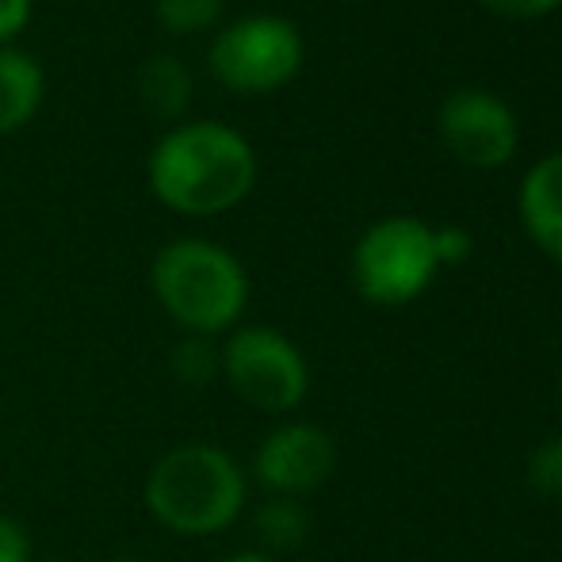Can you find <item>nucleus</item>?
Returning a JSON list of instances; mask_svg holds the SVG:
<instances>
[{
    "label": "nucleus",
    "mask_w": 562,
    "mask_h": 562,
    "mask_svg": "<svg viewBox=\"0 0 562 562\" xmlns=\"http://www.w3.org/2000/svg\"><path fill=\"white\" fill-rule=\"evenodd\" d=\"M337 467V445L322 425L291 422L268 432L257 448L252 474L276 497H303L314 494Z\"/></svg>",
    "instance_id": "8"
},
{
    "label": "nucleus",
    "mask_w": 562,
    "mask_h": 562,
    "mask_svg": "<svg viewBox=\"0 0 562 562\" xmlns=\"http://www.w3.org/2000/svg\"><path fill=\"white\" fill-rule=\"evenodd\" d=\"M440 142L474 169H497L517 154V115L486 89H459L440 104Z\"/></svg>",
    "instance_id": "7"
},
{
    "label": "nucleus",
    "mask_w": 562,
    "mask_h": 562,
    "mask_svg": "<svg viewBox=\"0 0 562 562\" xmlns=\"http://www.w3.org/2000/svg\"><path fill=\"white\" fill-rule=\"evenodd\" d=\"M482 4L494 8V12H502V15L528 20V15H543V12H551V8H559L562 0H482Z\"/></svg>",
    "instance_id": "19"
},
{
    "label": "nucleus",
    "mask_w": 562,
    "mask_h": 562,
    "mask_svg": "<svg viewBox=\"0 0 562 562\" xmlns=\"http://www.w3.org/2000/svg\"><path fill=\"white\" fill-rule=\"evenodd\" d=\"M108 562H142V559H131V555H119V559H108Z\"/></svg>",
    "instance_id": "21"
},
{
    "label": "nucleus",
    "mask_w": 562,
    "mask_h": 562,
    "mask_svg": "<svg viewBox=\"0 0 562 562\" xmlns=\"http://www.w3.org/2000/svg\"><path fill=\"white\" fill-rule=\"evenodd\" d=\"M520 223L548 257L562 260V154L528 169L520 184Z\"/></svg>",
    "instance_id": "9"
},
{
    "label": "nucleus",
    "mask_w": 562,
    "mask_h": 562,
    "mask_svg": "<svg viewBox=\"0 0 562 562\" xmlns=\"http://www.w3.org/2000/svg\"><path fill=\"white\" fill-rule=\"evenodd\" d=\"M31 20V0H0V46L15 38Z\"/></svg>",
    "instance_id": "18"
},
{
    "label": "nucleus",
    "mask_w": 562,
    "mask_h": 562,
    "mask_svg": "<svg viewBox=\"0 0 562 562\" xmlns=\"http://www.w3.org/2000/svg\"><path fill=\"white\" fill-rule=\"evenodd\" d=\"M432 245H437L440 265H463L474 249V237H471V229H463V226H440V229H432Z\"/></svg>",
    "instance_id": "16"
},
{
    "label": "nucleus",
    "mask_w": 562,
    "mask_h": 562,
    "mask_svg": "<svg viewBox=\"0 0 562 562\" xmlns=\"http://www.w3.org/2000/svg\"><path fill=\"white\" fill-rule=\"evenodd\" d=\"M38 104H43V69H38V61L0 46V134L27 126Z\"/></svg>",
    "instance_id": "10"
},
{
    "label": "nucleus",
    "mask_w": 562,
    "mask_h": 562,
    "mask_svg": "<svg viewBox=\"0 0 562 562\" xmlns=\"http://www.w3.org/2000/svg\"><path fill=\"white\" fill-rule=\"evenodd\" d=\"M27 559H31L27 528L0 513V562H27Z\"/></svg>",
    "instance_id": "17"
},
{
    "label": "nucleus",
    "mask_w": 562,
    "mask_h": 562,
    "mask_svg": "<svg viewBox=\"0 0 562 562\" xmlns=\"http://www.w3.org/2000/svg\"><path fill=\"white\" fill-rule=\"evenodd\" d=\"M172 375L188 386H203L223 371V352H215L207 337H188L172 348Z\"/></svg>",
    "instance_id": "13"
},
{
    "label": "nucleus",
    "mask_w": 562,
    "mask_h": 562,
    "mask_svg": "<svg viewBox=\"0 0 562 562\" xmlns=\"http://www.w3.org/2000/svg\"><path fill=\"white\" fill-rule=\"evenodd\" d=\"M559 402H562V371H559Z\"/></svg>",
    "instance_id": "22"
},
{
    "label": "nucleus",
    "mask_w": 562,
    "mask_h": 562,
    "mask_svg": "<svg viewBox=\"0 0 562 562\" xmlns=\"http://www.w3.org/2000/svg\"><path fill=\"white\" fill-rule=\"evenodd\" d=\"M223 375L237 398L260 414H291L311 391V371L295 340L268 326L237 329L226 340Z\"/></svg>",
    "instance_id": "5"
},
{
    "label": "nucleus",
    "mask_w": 562,
    "mask_h": 562,
    "mask_svg": "<svg viewBox=\"0 0 562 562\" xmlns=\"http://www.w3.org/2000/svg\"><path fill=\"white\" fill-rule=\"evenodd\" d=\"M525 479L532 494L551 497V502L562 497V437H551L532 448L525 463Z\"/></svg>",
    "instance_id": "15"
},
{
    "label": "nucleus",
    "mask_w": 562,
    "mask_h": 562,
    "mask_svg": "<svg viewBox=\"0 0 562 562\" xmlns=\"http://www.w3.org/2000/svg\"><path fill=\"white\" fill-rule=\"evenodd\" d=\"M252 146L223 123L177 126L149 154V188L180 215H223L252 192Z\"/></svg>",
    "instance_id": "1"
},
{
    "label": "nucleus",
    "mask_w": 562,
    "mask_h": 562,
    "mask_svg": "<svg viewBox=\"0 0 562 562\" xmlns=\"http://www.w3.org/2000/svg\"><path fill=\"white\" fill-rule=\"evenodd\" d=\"M138 97L157 119H177L192 100V77L177 58H149L138 74Z\"/></svg>",
    "instance_id": "11"
},
{
    "label": "nucleus",
    "mask_w": 562,
    "mask_h": 562,
    "mask_svg": "<svg viewBox=\"0 0 562 562\" xmlns=\"http://www.w3.org/2000/svg\"><path fill=\"white\" fill-rule=\"evenodd\" d=\"M440 272L432 226L394 215L368 226L352 249V283L368 303L402 306L417 299Z\"/></svg>",
    "instance_id": "4"
},
{
    "label": "nucleus",
    "mask_w": 562,
    "mask_h": 562,
    "mask_svg": "<svg viewBox=\"0 0 562 562\" xmlns=\"http://www.w3.org/2000/svg\"><path fill=\"white\" fill-rule=\"evenodd\" d=\"M303 66V35L283 15L229 23L211 46V74L234 92H272Z\"/></svg>",
    "instance_id": "6"
},
{
    "label": "nucleus",
    "mask_w": 562,
    "mask_h": 562,
    "mask_svg": "<svg viewBox=\"0 0 562 562\" xmlns=\"http://www.w3.org/2000/svg\"><path fill=\"white\" fill-rule=\"evenodd\" d=\"M154 295L169 311L177 326L192 337H215L241 318L249 303V280L245 268L223 245L184 237L157 252L154 260Z\"/></svg>",
    "instance_id": "3"
},
{
    "label": "nucleus",
    "mask_w": 562,
    "mask_h": 562,
    "mask_svg": "<svg viewBox=\"0 0 562 562\" xmlns=\"http://www.w3.org/2000/svg\"><path fill=\"white\" fill-rule=\"evenodd\" d=\"M146 509L177 536H215L241 517L245 471L223 448H172L149 471Z\"/></svg>",
    "instance_id": "2"
},
{
    "label": "nucleus",
    "mask_w": 562,
    "mask_h": 562,
    "mask_svg": "<svg viewBox=\"0 0 562 562\" xmlns=\"http://www.w3.org/2000/svg\"><path fill=\"white\" fill-rule=\"evenodd\" d=\"M226 0H157V20L172 35H200L223 15Z\"/></svg>",
    "instance_id": "14"
},
{
    "label": "nucleus",
    "mask_w": 562,
    "mask_h": 562,
    "mask_svg": "<svg viewBox=\"0 0 562 562\" xmlns=\"http://www.w3.org/2000/svg\"><path fill=\"white\" fill-rule=\"evenodd\" d=\"M252 528H257V540L268 551H295L311 536V517H306L299 497H272L257 509Z\"/></svg>",
    "instance_id": "12"
},
{
    "label": "nucleus",
    "mask_w": 562,
    "mask_h": 562,
    "mask_svg": "<svg viewBox=\"0 0 562 562\" xmlns=\"http://www.w3.org/2000/svg\"><path fill=\"white\" fill-rule=\"evenodd\" d=\"M226 562H272V559L260 555V551H241V555H234V559H226Z\"/></svg>",
    "instance_id": "20"
}]
</instances>
